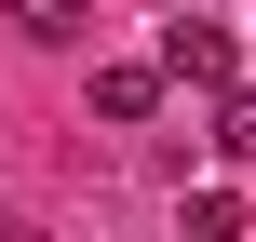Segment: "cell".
Segmentation results:
<instances>
[{
	"instance_id": "1",
	"label": "cell",
	"mask_w": 256,
	"mask_h": 242,
	"mask_svg": "<svg viewBox=\"0 0 256 242\" xmlns=\"http://www.w3.org/2000/svg\"><path fill=\"white\" fill-rule=\"evenodd\" d=\"M162 81H202V94H216V81H230V27H216V13H176V27H162Z\"/></svg>"
},
{
	"instance_id": "2",
	"label": "cell",
	"mask_w": 256,
	"mask_h": 242,
	"mask_svg": "<svg viewBox=\"0 0 256 242\" xmlns=\"http://www.w3.org/2000/svg\"><path fill=\"white\" fill-rule=\"evenodd\" d=\"M162 108V67H94V121H148Z\"/></svg>"
},
{
	"instance_id": "3",
	"label": "cell",
	"mask_w": 256,
	"mask_h": 242,
	"mask_svg": "<svg viewBox=\"0 0 256 242\" xmlns=\"http://www.w3.org/2000/svg\"><path fill=\"white\" fill-rule=\"evenodd\" d=\"M81 13H94V0H14V27H27V40H81Z\"/></svg>"
},
{
	"instance_id": "4",
	"label": "cell",
	"mask_w": 256,
	"mask_h": 242,
	"mask_svg": "<svg viewBox=\"0 0 256 242\" xmlns=\"http://www.w3.org/2000/svg\"><path fill=\"white\" fill-rule=\"evenodd\" d=\"M189 242H243V202H230V189H202V202H189Z\"/></svg>"
},
{
	"instance_id": "5",
	"label": "cell",
	"mask_w": 256,
	"mask_h": 242,
	"mask_svg": "<svg viewBox=\"0 0 256 242\" xmlns=\"http://www.w3.org/2000/svg\"><path fill=\"white\" fill-rule=\"evenodd\" d=\"M216 148H230V162H256V94H216Z\"/></svg>"
}]
</instances>
